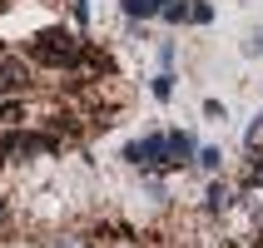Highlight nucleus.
<instances>
[{"label": "nucleus", "instance_id": "nucleus-1", "mask_svg": "<svg viewBox=\"0 0 263 248\" xmlns=\"http://www.w3.org/2000/svg\"><path fill=\"white\" fill-rule=\"evenodd\" d=\"M25 50H30V60H40L50 70H65V65H74V60L85 55V40H80L74 30H65V25H50V30H40Z\"/></svg>", "mask_w": 263, "mask_h": 248}, {"label": "nucleus", "instance_id": "nucleus-2", "mask_svg": "<svg viewBox=\"0 0 263 248\" xmlns=\"http://www.w3.org/2000/svg\"><path fill=\"white\" fill-rule=\"evenodd\" d=\"M124 159L134 164V169H169V134H144V139H134V144H124Z\"/></svg>", "mask_w": 263, "mask_h": 248}, {"label": "nucleus", "instance_id": "nucleus-3", "mask_svg": "<svg viewBox=\"0 0 263 248\" xmlns=\"http://www.w3.org/2000/svg\"><path fill=\"white\" fill-rule=\"evenodd\" d=\"M194 154H199L194 134H184V129H169V164H194Z\"/></svg>", "mask_w": 263, "mask_h": 248}, {"label": "nucleus", "instance_id": "nucleus-4", "mask_svg": "<svg viewBox=\"0 0 263 248\" xmlns=\"http://www.w3.org/2000/svg\"><path fill=\"white\" fill-rule=\"evenodd\" d=\"M15 89H25V65L0 55V94H15Z\"/></svg>", "mask_w": 263, "mask_h": 248}, {"label": "nucleus", "instance_id": "nucleus-5", "mask_svg": "<svg viewBox=\"0 0 263 248\" xmlns=\"http://www.w3.org/2000/svg\"><path fill=\"white\" fill-rule=\"evenodd\" d=\"M164 0H124V15L129 20H149V15H159Z\"/></svg>", "mask_w": 263, "mask_h": 248}, {"label": "nucleus", "instance_id": "nucleus-6", "mask_svg": "<svg viewBox=\"0 0 263 248\" xmlns=\"http://www.w3.org/2000/svg\"><path fill=\"white\" fill-rule=\"evenodd\" d=\"M159 20H169V25H184V20H189V0H164Z\"/></svg>", "mask_w": 263, "mask_h": 248}, {"label": "nucleus", "instance_id": "nucleus-7", "mask_svg": "<svg viewBox=\"0 0 263 248\" xmlns=\"http://www.w3.org/2000/svg\"><path fill=\"white\" fill-rule=\"evenodd\" d=\"M229 204H234V189H229V184H214V189H209V214H223Z\"/></svg>", "mask_w": 263, "mask_h": 248}, {"label": "nucleus", "instance_id": "nucleus-8", "mask_svg": "<svg viewBox=\"0 0 263 248\" xmlns=\"http://www.w3.org/2000/svg\"><path fill=\"white\" fill-rule=\"evenodd\" d=\"M149 89H154V100H174V74H169V70H159Z\"/></svg>", "mask_w": 263, "mask_h": 248}, {"label": "nucleus", "instance_id": "nucleus-9", "mask_svg": "<svg viewBox=\"0 0 263 248\" xmlns=\"http://www.w3.org/2000/svg\"><path fill=\"white\" fill-rule=\"evenodd\" d=\"M219 159H223V154H219V149H199V154H194V164H199V169H219Z\"/></svg>", "mask_w": 263, "mask_h": 248}, {"label": "nucleus", "instance_id": "nucleus-10", "mask_svg": "<svg viewBox=\"0 0 263 248\" xmlns=\"http://www.w3.org/2000/svg\"><path fill=\"white\" fill-rule=\"evenodd\" d=\"M189 20H194V25H209V20H214V5H204V0L189 5Z\"/></svg>", "mask_w": 263, "mask_h": 248}, {"label": "nucleus", "instance_id": "nucleus-11", "mask_svg": "<svg viewBox=\"0 0 263 248\" xmlns=\"http://www.w3.org/2000/svg\"><path fill=\"white\" fill-rule=\"evenodd\" d=\"M258 134H263V109H258V119H253L249 129H243V144H258Z\"/></svg>", "mask_w": 263, "mask_h": 248}, {"label": "nucleus", "instance_id": "nucleus-12", "mask_svg": "<svg viewBox=\"0 0 263 248\" xmlns=\"http://www.w3.org/2000/svg\"><path fill=\"white\" fill-rule=\"evenodd\" d=\"M243 55H263V30H253L249 45H243Z\"/></svg>", "mask_w": 263, "mask_h": 248}, {"label": "nucleus", "instance_id": "nucleus-13", "mask_svg": "<svg viewBox=\"0 0 263 248\" xmlns=\"http://www.w3.org/2000/svg\"><path fill=\"white\" fill-rule=\"evenodd\" d=\"M74 20H80V25L89 20V0H74Z\"/></svg>", "mask_w": 263, "mask_h": 248}, {"label": "nucleus", "instance_id": "nucleus-14", "mask_svg": "<svg viewBox=\"0 0 263 248\" xmlns=\"http://www.w3.org/2000/svg\"><path fill=\"white\" fill-rule=\"evenodd\" d=\"M253 184H263V159H258V164H253Z\"/></svg>", "mask_w": 263, "mask_h": 248}, {"label": "nucleus", "instance_id": "nucleus-15", "mask_svg": "<svg viewBox=\"0 0 263 248\" xmlns=\"http://www.w3.org/2000/svg\"><path fill=\"white\" fill-rule=\"evenodd\" d=\"M0 223H5V204H0Z\"/></svg>", "mask_w": 263, "mask_h": 248}]
</instances>
